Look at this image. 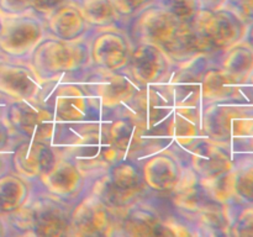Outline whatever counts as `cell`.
Listing matches in <instances>:
<instances>
[{
    "label": "cell",
    "instance_id": "cell-1",
    "mask_svg": "<svg viewBox=\"0 0 253 237\" xmlns=\"http://www.w3.org/2000/svg\"><path fill=\"white\" fill-rule=\"evenodd\" d=\"M53 145L76 163L90 183L124 160L111 140L105 116L90 122L61 125Z\"/></svg>",
    "mask_w": 253,
    "mask_h": 237
},
{
    "label": "cell",
    "instance_id": "cell-2",
    "mask_svg": "<svg viewBox=\"0 0 253 237\" xmlns=\"http://www.w3.org/2000/svg\"><path fill=\"white\" fill-rule=\"evenodd\" d=\"M73 205L43 192L36 185L31 198L21 209L2 217L9 235L71 236Z\"/></svg>",
    "mask_w": 253,
    "mask_h": 237
},
{
    "label": "cell",
    "instance_id": "cell-3",
    "mask_svg": "<svg viewBox=\"0 0 253 237\" xmlns=\"http://www.w3.org/2000/svg\"><path fill=\"white\" fill-rule=\"evenodd\" d=\"M43 83L83 74L91 67L88 40L66 41L47 35L26 59Z\"/></svg>",
    "mask_w": 253,
    "mask_h": 237
},
{
    "label": "cell",
    "instance_id": "cell-4",
    "mask_svg": "<svg viewBox=\"0 0 253 237\" xmlns=\"http://www.w3.org/2000/svg\"><path fill=\"white\" fill-rule=\"evenodd\" d=\"M40 98L52 109L61 125H78L104 118L100 105L81 76L47 81Z\"/></svg>",
    "mask_w": 253,
    "mask_h": 237
},
{
    "label": "cell",
    "instance_id": "cell-5",
    "mask_svg": "<svg viewBox=\"0 0 253 237\" xmlns=\"http://www.w3.org/2000/svg\"><path fill=\"white\" fill-rule=\"evenodd\" d=\"M89 190L119 217L128 207L148 199L153 194L143 180L137 162L132 159L116 163L105 174L93 180Z\"/></svg>",
    "mask_w": 253,
    "mask_h": 237
},
{
    "label": "cell",
    "instance_id": "cell-6",
    "mask_svg": "<svg viewBox=\"0 0 253 237\" xmlns=\"http://www.w3.org/2000/svg\"><path fill=\"white\" fill-rule=\"evenodd\" d=\"M188 24L198 51L204 57L217 56L241 42L249 29V25L226 6L200 9Z\"/></svg>",
    "mask_w": 253,
    "mask_h": 237
},
{
    "label": "cell",
    "instance_id": "cell-7",
    "mask_svg": "<svg viewBox=\"0 0 253 237\" xmlns=\"http://www.w3.org/2000/svg\"><path fill=\"white\" fill-rule=\"evenodd\" d=\"M5 118L20 140L53 143L61 126L52 109L40 96L10 101Z\"/></svg>",
    "mask_w": 253,
    "mask_h": 237
},
{
    "label": "cell",
    "instance_id": "cell-8",
    "mask_svg": "<svg viewBox=\"0 0 253 237\" xmlns=\"http://www.w3.org/2000/svg\"><path fill=\"white\" fill-rule=\"evenodd\" d=\"M81 78L99 103L104 116L128 105L142 89L125 71L90 67L81 74Z\"/></svg>",
    "mask_w": 253,
    "mask_h": 237
},
{
    "label": "cell",
    "instance_id": "cell-9",
    "mask_svg": "<svg viewBox=\"0 0 253 237\" xmlns=\"http://www.w3.org/2000/svg\"><path fill=\"white\" fill-rule=\"evenodd\" d=\"M182 24L160 0H150L128 19L127 34L133 43H152L165 49Z\"/></svg>",
    "mask_w": 253,
    "mask_h": 237
},
{
    "label": "cell",
    "instance_id": "cell-10",
    "mask_svg": "<svg viewBox=\"0 0 253 237\" xmlns=\"http://www.w3.org/2000/svg\"><path fill=\"white\" fill-rule=\"evenodd\" d=\"M47 35L46 20L34 11L6 16L0 34V51L10 59L26 61Z\"/></svg>",
    "mask_w": 253,
    "mask_h": 237
},
{
    "label": "cell",
    "instance_id": "cell-11",
    "mask_svg": "<svg viewBox=\"0 0 253 237\" xmlns=\"http://www.w3.org/2000/svg\"><path fill=\"white\" fill-rule=\"evenodd\" d=\"M91 67L124 71L130 61L133 41L121 26L93 29L86 37Z\"/></svg>",
    "mask_w": 253,
    "mask_h": 237
},
{
    "label": "cell",
    "instance_id": "cell-12",
    "mask_svg": "<svg viewBox=\"0 0 253 237\" xmlns=\"http://www.w3.org/2000/svg\"><path fill=\"white\" fill-rule=\"evenodd\" d=\"M136 162L146 185L153 193H172L187 168L184 155L169 147L155 148Z\"/></svg>",
    "mask_w": 253,
    "mask_h": 237
},
{
    "label": "cell",
    "instance_id": "cell-13",
    "mask_svg": "<svg viewBox=\"0 0 253 237\" xmlns=\"http://www.w3.org/2000/svg\"><path fill=\"white\" fill-rule=\"evenodd\" d=\"M119 216L90 190L72 207L71 236H115Z\"/></svg>",
    "mask_w": 253,
    "mask_h": 237
},
{
    "label": "cell",
    "instance_id": "cell-14",
    "mask_svg": "<svg viewBox=\"0 0 253 237\" xmlns=\"http://www.w3.org/2000/svg\"><path fill=\"white\" fill-rule=\"evenodd\" d=\"M177 64L167 52L152 43H133L130 61L124 71L141 88L168 81Z\"/></svg>",
    "mask_w": 253,
    "mask_h": 237
},
{
    "label": "cell",
    "instance_id": "cell-15",
    "mask_svg": "<svg viewBox=\"0 0 253 237\" xmlns=\"http://www.w3.org/2000/svg\"><path fill=\"white\" fill-rule=\"evenodd\" d=\"M36 185L63 201L76 204L88 192L90 182L71 158L59 152L54 164L40 177Z\"/></svg>",
    "mask_w": 253,
    "mask_h": 237
},
{
    "label": "cell",
    "instance_id": "cell-16",
    "mask_svg": "<svg viewBox=\"0 0 253 237\" xmlns=\"http://www.w3.org/2000/svg\"><path fill=\"white\" fill-rule=\"evenodd\" d=\"M185 163L199 180L222 177L234 169V160L224 142L202 136L185 150Z\"/></svg>",
    "mask_w": 253,
    "mask_h": 237
},
{
    "label": "cell",
    "instance_id": "cell-17",
    "mask_svg": "<svg viewBox=\"0 0 253 237\" xmlns=\"http://www.w3.org/2000/svg\"><path fill=\"white\" fill-rule=\"evenodd\" d=\"M59 157V150L53 143L20 140L10 152L12 172L36 184Z\"/></svg>",
    "mask_w": 253,
    "mask_h": 237
},
{
    "label": "cell",
    "instance_id": "cell-18",
    "mask_svg": "<svg viewBox=\"0 0 253 237\" xmlns=\"http://www.w3.org/2000/svg\"><path fill=\"white\" fill-rule=\"evenodd\" d=\"M43 86L27 61L6 59L0 64V94L9 101L39 98Z\"/></svg>",
    "mask_w": 253,
    "mask_h": 237
},
{
    "label": "cell",
    "instance_id": "cell-19",
    "mask_svg": "<svg viewBox=\"0 0 253 237\" xmlns=\"http://www.w3.org/2000/svg\"><path fill=\"white\" fill-rule=\"evenodd\" d=\"M194 80L203 108L210 104H224L240 94L241 83L222 68L208 67L200 71V63L194 72Z\"/></svg>",
    "mask_w": 253,
    "mask_h": 237
},
{
    "label": "cell",
    "instance_id": "cell-20",
    "mask_svg": "<svg viewBox=\"0 0 253 237\" xmlns=\"http://www.w3.org/2000/svg\"><path fill=\"white\" fill-rule=\"evenodd\" d=\"M165 215L151 199L132 205L119 217L118 235L125 236H162Z\"/></svg>",
    "mask_w": 253,
    "mask_h": 237
},
{
    "label": "cell",
    "instance_id": "cell-21",
    "mask_svg": "<svg viewBox=\"0 0 253 237\" xmlns=\"http://www.w3.org/2000/svg\"><path fill=\"white\" fill-rule=\"evenodd\" d=\"M44 20L48 35L66 41L86 39L93 30L76 0L52 11Z\"/></svg>",
    "mask_w": 253,
    "mask_h": 237
},
{
    "label": "cell",
    "instance_id": "cell-22",
    "mask_svg": "<svg viewBox=\"0 0 253 237\" xmlns=\"http://www.w3.org/2000/svg\"><path fill=\"white\" fill-rule=\"evenodd\" d=\"M36 184L20 177L11 169L0 175V215L12 214L21 209L34 193Z\"/></svg>",
    "mask_w": 253,
    "mask_h": 237
},
{
    "label": "cell",
    "instance_id": "cell-23",
    "mask_svg": "<svg viewBox=\"0 0 253 237\" xmlns=\"http://www.w3.org/2000/svg\"><path fill=\"white\" fill-rule=\"evenodd\" d=\"M220 59L219 67L239 83H246L253 72V49L245 42H239L225 49Z\"/></svg>",
    "mask_w": 253,
    "mask_h": 237
},
{
    "label": "cell",
    "instance_id": "cell-24",
    "mask_svg": "<svg viewBox=\"0 0 253 237\" xmlns=\"http://www.w3.org/2000/svg\"><path fill=\"white\" fill-rule=\"evenodd\" d=\"M91 29L123 26L125 20L111 0H76Z\"/></svg>",
    "mask_w": 253,
    "mask_h": 237
},
{
    "label": "cell",
    "instance_id": "cell-25",
    "mask_svg": "<svg viewBox=\"0 0 253 237\" xmlns=\"http://www.w3.org/2000/svg\"><path fill=\"white\" fill-rule=\"evenodd\" d=\"M235 198L242 201L253 202V163L234 165L232 169Z\"/></svg>",
    "mask_w": 253,
    "mask_h": 237
},
{
    "label": "cell",
    "instance_id": "cell-26",
    "mask_svg": "<svg viewBox=\"0 0 253 237\" xmlns=\"http://www.w3.org/2000/svg\"><path fill=\"white\" fill-rule=\"evenodd\" d=\"M178 20L189 22L202 9L200 0H160Z\"/></svg>",
    "mask_w": 253,
    "mask_h": 237
},
{
    "label": "cell",
    "instance_id": "cell-27",
    "mask_svg": "<svg viewBox=\"0 0 253 237\" xmlns=\"http://www.w3.org/2000/svg\"><path fill=\"white\" fill-rule=\"evenodd\" d=\"M232 236H253V207L242 209L231 221L230 234Z\"/></svg>",
    "mask_w": 253,
    "mask_h": 237
},
{
    "label": "cell",
    "instance_id": "cell-28",
    "mask_svg": "<svg viewBox=\"0 0 253 237\" xmlns=\"http://www.w3.org/2000/svg\"><path fill=\"white\" fill-rule=\"evenodd\" d=\"M19 141V136L14 132L6 118H0V152H11Z\"/></svg>",
    "mask_w": 253,
    "mask_h": 237
},
{
    "label": "cell",
    "instance_id": "cell-29",
    "mask_svg": "<svg viewBox=\"0 0 253 237\" xmlns=\"http://www.w3.org/2000/svg\"><path fill=\"white\" fill-rule=\"evenodd\" d=\"M225 6L234 11L247 25L253 22V0H227Z\"/></svg>",
    "mask_w": 253,
    "mask_h": 237
},
{
    "label": "cell",
    "instance_id": "cell-30",
    "mask_svg": "<svg viewBox=\"0 0 253 237\" xmlns=\"http://www.w3.org/2000/svg\"><path fill=\"white\" fill-rule=\"evenodd\" d=\"M0 11L5 16H17L32 11L30 0H0Z\"/></svg>",
    "mask_w": 253,
    "mask_h": 237
},
{
    "label": "cell",
    "instance_id": "cell-31",
    "mask_svg": "<svg viewBox=\"0 0 253 237\" xmlns=\"http://www.w3.org/2000/svg\"><path fill=\"white\" fill-rule=\"evenodd\" d=\"M31 1V10L41 17H47L52 11L58 7L74 1V0H30Z\"/></svg>",
    "mask_w": 253,
    "mask_h": 237
},
{
    "label": "cell",
    "instance_id": "cell-32",
    "mask_svg": "<svg viewBox=\"0 0 253 237\" xmlns=\"http://www.w3.org/2000/svg\"><path fill=\"white\" fill-rule=\"evenodd\" d=\"M115 5L119 14L123 16L125 21H128L132 15H135L143 5L147 4L150 0H111Z\"/></svg>",
    "mask_w": 253,
    "mask_h": 237
},
{
    "label": "cell",
    "instance_id": "cell-33",
    "mask_svg": "<svg viewBox=\"0 0 253 237\" xmlns=\"http://www.w3.org/2000/svg\"><path fill=\"white\" fill-rule=\"evenodd\" d=\"M226 1L227 0H200V4H202V9L215 10L225 6Z\"/></svg>",
    "mask_w": 253,
    "mask_h": 237
},
{
    "label": "cell",
    "instance_id": "cell-34",
    "mask_svg": "<svg viewBox=\"0 0 253 237\" xmlns=\"http://www.w3.org/2000/svg\"><path fill=\"white\" fill-rule=\"evenodd\" d=\"M10 169V152H0V175L9 172Z\"/></svg>",
    "mask_w": 253,
    "mask_h": 237
},
{
    "label": "cell",
    "instance_id": "cell-35",
    "mask_svg": "<svg viewBox=\"0 0 253 237\" xmlns=\"http://www.w3.org/2000/svg\"><path fill=\"white\" fill-rule=\"evenodd\" d=\"M10 101L7 99H5L4 96L0 94V118H4L5 115H6V109L7 105H9Z\"/></svg>",
    "mask_w": 253,
    "mask_h": 237
},
{
    "label": "cell",
    "instance_id": "cell-36",
    "mask_svg": "<svg viewBox=\"0 0 253 237\" xmlns=\"http://www.w3.org/2000/svg\"><path fill=\"white\" fill-rule=\"evenodd\" d=\"M245 39H247L246 43L249 44V46L253 49V22L251 24V27H250V25H249V29H247V32H246V36H245Z\"/></svg>",
    "mask_w": 253,
    "mask_h": 237
},
{
    "label": "cell",
    "instance_id": "cell-37",
    "mask_svg": "<svg viewBox=\"0 0 253 237\" xmlns=\"http://www.w3.org/2000/svg\"><path fill=\"white\" fill-rule=\"evenodd\" d=\"M9 235V230H7L6 224H5L4 217L0 215V236H6Z\"/></svg>",
    "mask_w": 253,
    "mask_h": 237
},
{
    "label": "cell",
    "instance_id": "cell-38",
    "mask_svg": "<svg viewBox=\"0 0 253 237\" xmlns=\"http://www.w3.org/2000/svg\"><path fill=\"white\" fill-rule=\"evenodd\" d=\"M5 19H6V16H5V15L2 14L1 11H0V34H1V31H2V27H4V24H5Z\"/></svg>",
    "mask_w": 253,
    "mask_h": 237
},
{
    "label": "cell",
    "instance_id": "cell-39",
    "mask_svg": "<svg viewBox=\"0 0 253 237\" xmlns=\"http://www.w3.org/2000/svg\"><path fill=\"white\" fill-rule=\"evenodd\" d=\"M6 59H10V58H7V57L5 56V54L2 53L1 51H0V64H1L2 62H5V61H6Z\"/></svg>",
    "mask_w": 253,
    "mask_h": 237
},
{
    "label": "cell",
    "instance_id": "cell-40",
    "mask_svg": "<svg viewBox=\"0 0 253 237\" xmlns=\"http://www.w3.org/2000/svg\"><path fill=\"white\" fill-rule=\"evenodd\" d=\"M247 80L250 81V86H251V89H252V91H253V72H252V74H251V76H250V78L247 79Z\"/></svg>",
    "mask_w": 253,
    "mask_h": 237
}]
</instances>
